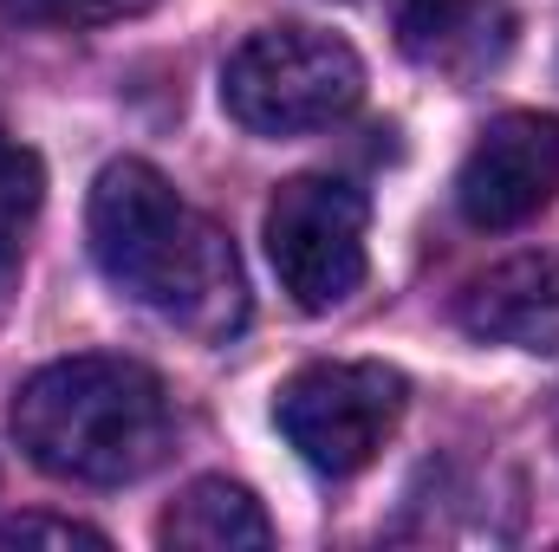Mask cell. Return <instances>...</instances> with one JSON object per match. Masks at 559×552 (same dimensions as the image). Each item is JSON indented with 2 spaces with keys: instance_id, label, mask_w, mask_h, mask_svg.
<instances>
[{
  "instance_id": "cell-1",
  "label": "cell",
  "mask_w": 559,
  "mask_h": 552,
  "mask_svg": "<svg viewBox=\"0 0 559 552\" xmlns=\"http://www.w3.org/2000/svg\"><path fill=\"white\" fill-rule=\"evenodd\" d=\"M92 261L131 305L189 338H235L248 325V279L235 241L138 156L105 163L92 182Z\"/></svg>"
},
{
  "instance_id": "cell-2",
  "label": "cell",
  "mask_w": 559,
  "mask_h": 552,
  "mask_svg": "<svg viewBox=\"0 0 559 552\" xmlns=\"http://www.w3.org/2000/svg\"><path fill=\"white\" fill-rule=\"evenodd\" d=\"M13 435L33 468L52 481H85V488H124L143 481L169 442L176 416L163 377L138 358H59L33 371L13 397Z\"/></svg>"
},
{
  "instance_id": "cell-3",
  "label": "cell",
  "mask_w": 559,
  "mask_h": 552,
  "mask_svg": "<svg viewBox=\"0 0 559 552\" xmlns=\"http://www.w3.org/2000/svg\"><path fill=\"white\" fill-rule=\"evenodd\" d=\"M365 98V65L338 33L267 26L248 33L222 65V105L254 137H306L338 124Z\"/></svg>"
},
{
  "instance_id": "cell-4",
  "label": "cell",
  "mask_w": 559,
  "mask_h": 552,
  "mask_svg": "<svg viewBox=\"0 0 559 552\" xmlns=\"http://www.w3.org/2000/svg\"><path fill=\"white\" fill-rule=\"evenodd\" d=\"M404 404H411L404 371L371 364V358H358V364L332 358V364H306L280 384L274 422L306 468L345 481L378 461V448L404 422Z\"/></svg>"
},
{
  "instance_id": "cell-5",
  "label": "cell",
  "mask_w": 559,
  "mask_h": 552,
  "mask_svg": "<svg viewBox=\"0 0 559 552\" xmlns=\"http://www.w3.org/2000/svg\"><path fill=\"white\" fill-rule=\"evenodd\" d=\"M371 208L338 176H293L267 202V261L299 312H332L365 286Z\"/></svg>"
},
{
  "instance_id": "cell-6",
  "label": "cell",
  "mask_w": 559,
  "mask_h": 552,
  "mask_svg": "<svg viewBox=\"0 0 559 552\" xmlns=\"http://www.w3.org/2000/svg\"><path fill=\"white\" fill-rule=\"evenodd\" d=\"M559 189V118L547 111H508L495 118L455 176V208L468 228H521L534 221Z\"/></svg>"
},
{
  "instance_id": "cell-7",
  "label": "cell",
  "mask_w": 559,
  "mask_h": 552,
  "mask_svg": "<svg viewBox=\"0 0 559 552\" xmlns=\"http://www.w3.org/2000/svg\"><path fill=\"white\" fill-rule=\"evenodd\" d=\"M397 52L455 85L488 79L514 52V13L501 0H391Z\"/></svg>"
},
{
  "instance_id": "cell-8",
  "label": "cell",
  "mask_w": 559,
  "mask_h": 552,
  "mask_svg": "<svg viewBox=\"0 0 559 552\" xmlns=\"http://www.w3.org/2000/svg\"><path fill=\"white\" fill-rule=\"evenodd\" d=\"M455 325L481 345L559 358V254H514L462 286Z\"/></svg>"
},
{
  "instance_id": "cell-9",
  "label": "cell",
  "mask_w": 559,
  "mask_h": 552,
  "mask_svg": "<svg viewBox=\"0 0 559 552\" xmlns=\"http://www.w3.org/2000/svg\"><path fill=\"white\" fill-rule=\"evenodd\" d=\"M163 547H182V552H235V547H274V520L267 507L228 481V475H209V481H189L176 494V507L163 514L156 527Z\"/></svg>"
},
{
  "instance_id": "cell-10",
  "label": "cell",
  "mask_w": 559,
  "mask_h": 552,
  "mask_svg": "<svg viewBox=\"0 0 559 552\" xmlns=\"http://www.w3.org/2000/svg\"><path fill=\"white\" fill-rule=\"evenodd\" d=\"M39 202H46V169H39V156L20 137L0 131V274L20 261V248H26L33 221H39Z\"/></svg>"
},
{
  "instance_id": "cell-11",
  "label": "cell",
  "mask_w": 559,
  "mask_h": 552,
  "mask_svg": "<svg viewBox=\"0 0 559 552\" xmlns=\"http://www.w3.org/2000/svg\"><path fill=\"white\" fill-rule=\"evenodd\" d=\"M156 0H0V20L13 26H111L138 20Z\"/></svg>"
},
{
  "instance_id": "cell-12",
  "label": "cell",
  "mask_w": 559,
  "mask_h": 552,
  "mask_svg": "<svg viewBox=\"0 0 559 552\" xmlns=\"http://www.w3.org/2000/svg\"><path fill=\"white\" fill-rule=\"evenodd\" d=\"M0 540H7V547H33V540H52V547H105L98 527H85V520H52V514H20V520L0 527Z\"/></svg>"
}]
</instances>
